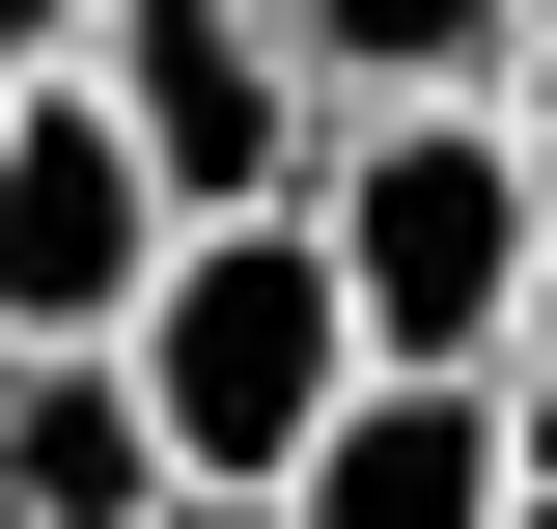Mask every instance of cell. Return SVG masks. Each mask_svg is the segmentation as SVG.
Here are the masks:
<instances>
[{
	"instance_id": "6da1fadb",
	"label": "cell",
	"mask_w": 557,
	"mask_h": 529,
	"mask_svg": "<svg viewBox=\"0 0 557 529\" xmlns=\"http://www.w3.org/2000/svg\"><path fill=\"white\" fill-rule=\"evenodd\" d=\"M307 251H335L362 362H502V307H530L557 251V168L502 84H362L335 139H307Z\"/></svg>"
},
{
	"instance_id": "7a4b0ae2",
	"label": "cell",
	"mask_w": 557,
	"mask_h": 529,
	"mask_svg": "<svg viewBox=\"0 0 557 529\" xmlns=\"http://www.w3.org/2000/svg\"><path fill=\"white\" fill-rule=\"evenodd\" d=\"M112 362H139V418H168L196 502H278V446L362 391V307L307 251V196H223V223H168V279L112 307Z\"/></svg>"
},
{
	"instance_id": "3957f363",
	"label": "cell",
	"mask_w": 557,
	"mask_h": 529,
	"mask_svg": "<svg viewBox=\"0 0 557 529\" xmlns=\"http://www.w3.org/2000/svg\"><path fill=\"white\" fill-rule=\"evenodd\" d=\"M84 84H112V139L168 168V196H307V139H335V84L278 57V0H84Z\"/></svg>"
},
{
	"instance_id": "277c9868",
	"label": "cell",
	"mask_w": 557,
	"mask_h": 529,
	"mask_svg": "<svg viewBox=\"0 0 557 529\" xmlns=\"http://www.w3.org/2000/svg\"><path fill=\"white\" fill-rule=\"evenodd\" d=\"M168 223H196V196L112 139V84H84V57L0 84V334H112L139 279H168Z\"/></svg>"
},
{
	"instance_id": "5b68a950",
	"label": "cell",
	"mask_w": 557,
	"mask_h": 529,
	"mask_svg": "<svg viewBox=\"0 0 557 529\" xmlns=\"http://www.w3.org/2000/svg\"><path fill=\"white\" fill-rule=\"evenodd\" d=\"M502 473H530L502 362H362V391L278 446V529H502Z\"/></svg>"
},
{
	"instance_id": "8992f818",
	"label": "cell",
	"mask_w": 557,
	"mask_h": 529,
	"mask_svg": "<svg viewBox=\"0 0 557 529\" xmlns=\"http://www.w3.org/2000/svg\"><path fill=\"white\" fill-rule=\"evenodd\" d=\"M168 418H139L112 334H0V529H168Z\"/></svg>"
},
{
	"instance_id": "52a82bcc",
	"label": "cell",
	"mask_w": 557,
	"mask_h": 529,
	"mask_svg": "<svg viewBox=\"0 0 557 529\" xmlns=\"http://www.w3.org/2000/svg\"><path fill=\"white\" fill-rule=\"evenodd\" d=\"M278 57L335 84V112H362V84H502V57H530V0H278Z\"/></svg>"
},
{
	"instance_id": "ba28073f",
	"label": "cell",
	"mask_w": 557,
	"mask_h": 529,
	"mask_svg": "<svg viewBox=\"0 0 557 529\" xmlns=\"http://www.w3.org/2000/svg\"><path fill=\"white\" fill-rule=\"evenodd\" d=\"M502 418L557 446V251H530V307H502Z\"/></svg>"
},
{
	"instance_id": "9c48e42d",
	"label": "cell",
	"mask_w": 557,
	"mask_h": 529,
	"mask_svg": "<svg viewBox=\"0 0 557 529\" xmlns=\"http://www.w3.org/2000/svg\"><path fill=\"white\" fill-rule=\"evenodd\" d=\"M57 57H84V0H0V84H57Z\"/></svg>"
},
{
	"instance_id": "30bf717a",
	"label": "cell",
	"mask_w": 557,
	"mask_h": 529,
	"mask_svg": "<svg viewBox=\"0 0 557 529\" xmlns=\"http://www.w3.org/2000/svg\"><path fill=\"white\" fill-rule=\"evenodd\" d=\"M502 112H530V168H557V0H530V57H502Z\"/></svg>"
},
{
	"instance_id": "8fae6325",
	"label": "cell",
	"mask_w": 557,
	"mask_h": 529,
	"mask_svg": "<svg viewBox=\"0 0 557 529\" xmlns=\"http://www.w3.org/2000/svg\"><path fill=\"white\" fill-rule=\"evenodd\" d=\"M502 529H557V446H530V473H502Z\"/></svg>"
},
{
	"instance_id": "7c38bea8",
	"label": "cell",
	"mask_w": 557,
	"mask_h": 529,
	"mask_svg": "<svg viewBox=\"0 0 557 529\" xmlns=\"http://www.w3.org/2000/svg\"><path fill=\"white\" fill-rule=\"evenodd\" d=\"M168 529H278V502H168Z\"/></svg>"
}]
</instances>
